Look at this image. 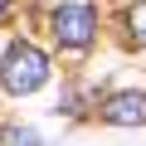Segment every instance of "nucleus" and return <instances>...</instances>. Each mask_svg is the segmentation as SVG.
Listing matches in <instances>:
<instances>
[{"label":"nucleus","mask_w":146,"mask_h":146,"mask_svg":"<svg viewBox=\"0 0 146 146\" xmlns=\"http://www.w3.org/2000/svg\"><path fill=\"white\" fill-rule=\"evenodd\" d=\"M49 83V58L34 49V44H10L5 49V58H0V88H5L10 98H25V93H34V88H44Z\"/></svg>","instance_id":"f257e3e1"},{"label":"nucleus","mask_w":146,"mask_h":146,"mask_svg":"<svg viewBox=\"0 0 146 146\" xmlns=\"http://www.w3.org/2000/svg\"><path fill=\"white\" fill-rule=\"evenodd\" d=\"M49 29H54V39L63 49H88L98 39V15L88 5H58L54 20H49Z\"/></svg>","instance_id":"f03ea898"},{"label":"nucleus","mask_w":146,"mask_h":146,"mask_svg":"<svg viewBox=\"0 0 146 146\" xmlns=\"http://www.w3.org/2000/svg\"><path fill=\"white\" fill-rule=\"evenodd\" d=\"M102 122H112V127H146V93H112L102 102Z\"/></svg>","instance_id":"7ed1b4c3"},{"label":"nucleus","mask_w":146,"mask_h":146,"mask_svg":"<svg viewBox=\"0 0 146 146\" xmlns=\"http://www.w3.org/2000/svg\"><path fill=\"white\" fill-rule=\"evenodd\" d=\"M127 34H131V39L146 49V0H136V5L127 10Z\"/></svg>","instance_id":"20e7f679"},{"label":"nucleus","mask_w":146,"mask_h":146,"mask_svg":"<svg viewBox=\"0 0 146 146\" xmlns=\"http://www.w3.org/2000/svg\"><path fill=\"white\" fill-rule=\"evenodd\" d=\"M0 146H39V131H29V127H10L5 136H0Z\"/></svg>","instance_id":"39448f33"},{"label":"nucleus","mask_w":146,"mask_h":146,"mask_svg":"<svg viewBox=\"0 0 146 146\" xmlns=\"http://www.w3.org/2000/svg\"><path fill=\"white\" fill-rule=\"evenodd\" d=\"M10 5H15V0H0V15H5V10H10Z\"/></svg>","instance_id":"423d86ee"}]
</instances>
